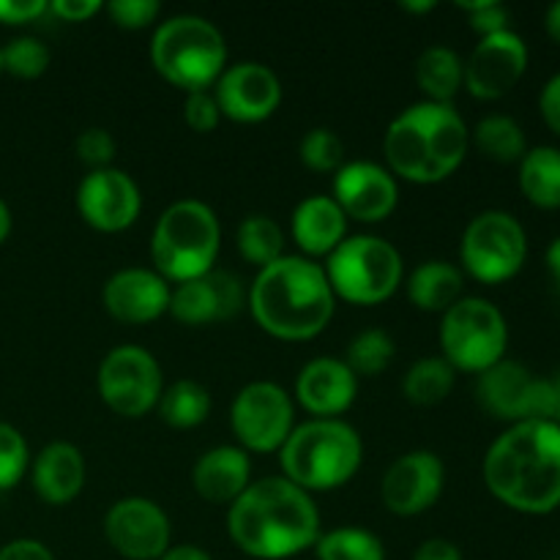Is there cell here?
I'll return each instance as SVG.
<instances>
[{
    "mask_svg": "<svg viewBox=\"0 0 560 560\" xmlns=\"http://www.w3.org/2000/svg\"><path fill=\"white\" fill-rule=\"evenodd\" d=\"M320 512L310 492L284 476L252 481L228 506V536L255 560H290L320 539Z\"/></svg>",
    "mask_w": 560,
    "mask_h": 560,
    "instance_id": "cell-1",
    "label": "cell"
},
{
    "mask_svg": "<svg viewBox=\"0 0 560 560\" xmlns=\"http://www.w3.org/2000/svg\"><path fill=\"white\" fill-rule=\"evenodd\" d=\"M485 485L498 503L520 514H550L560 506V424L520 421L485 454Z\"/></svg>",
    "mask_w": 560,
    "mask_h": 560,
    "instance_id": "cell-2",
    "label": "cell"
},
{
    "mask_svg": "<svg viewBox=\"0 0 560 560\" xmlns=\"http://www.w3.org/2000/svg\"><path fill=\"white\" fill-rule=\"evenodd\" d=\"M246 306L268 337L310 342L328 328L337 299L320 262L284 255L257 271L246 290Z\"/></svg>",
    "mask_w": 560,
    "mask_h": 560,
    "instance_id": "cell-3",
    "label": "cell"
},
{
    "mask_svg": "<svg viewBox=\"0 0 560 560\" xmlns=\"http://www.w3.org/2000/svg\"><path fill=\"white\" fill-rule=\"evenodd\" d=\"M470 131L454 104L416 102L388 124L383 156L394 178L432 186L463 167Z\"/></svg>",
    "mask_w": 560,
    "mask_h": 560,
    "instance_id": "cell-4",
    "label": "cell"
},
{
    "mask_svg": "<svg viewBox=\"0 0 560 560\" xmlns=\"http://www.w3.org/2000/svg\"><path fill=\"white\" fill-rule=\"evenodd\" d=\"M364 441L342 419H310L295 424L279 448L282 476L304 492H331L348 485L361 468Z\"/></svg>",
    "mask_w": 560,
    "mask_h": 560,
    "instance_id": "cell-5",
    "label": "cell"
},
{
    "mask_svg": "<svg viewBox=\"0 0 560 560\" xmlns=\"http://www.w3.org/2000/svg\"><path fill=\"white\" fill-rule=\"evenodd\" d=\"M222 249L219 217L208 202L178 200L162 211L151 235L153 271L164 282L184 284L213 271Z\"/></svg>",
    "mask_w": 560,
    "mask_h": 560,
    "instance_id": "cell-6",
    "label": "cell"
},
{
    "mask_svg": "<svg viewBox=\"0 0 560 560\" xmlns=\"http://www.w3.org/2000/svg\"><path fill=\"white\" fill-rule=\"evenodd\" d=\"M151 63L164 82L180 91H211L228 69V42L206 16L175 14L153 31Z\"/></svg>",
    "mask_w": 560,
    "mask_h": 560,
    "instance_id": "cell-7",
    "label": "cell"
},
{
    "mask_svg": "<svg viewBox=\"0 0 560 560\" xmlns=\"http://www.w3.org/2000/svg\"><path fill=\"white\" fill-rule=\"evenodd\" d=\"M334 299L353 306H377L392 299L405 279L402 255L381 235H350L323 262Z\"/></svg>",
    "mask_w": 560,
    "mask_h": 560,
    "instance_id": "cell-8",
    "label": "cell"
},
{
    "mask_svg": "<svg viewBox=\"0 0 560 560\" xmlns=\"http://www.w3.org/2000/svg\"><path fill=\"white\" fill-rule=\"evenodd\" d=\"M509 326L503 312L479 295H463L441 317V350L454 372L481 375L506 359Z\"/></svg>",
    "mask_w": 560,
    "mask_h": 560,
    "instance_id": "cell-9",
    "label": "cell"
},
{
    "mask_svg": "<svg viewBox=\"0 0 560 560\" xmlns=\"http://www.w3.org/2000/svg\"><path fill=\"white\" fill-rule=\"evenodd\" d=\"M528 257L525 228L509 211H481L465 228L459 262L481 284H503L517 277Z\"/></svg>",
    "mask_w": 560,
    "mask_h": 560,
    "instance_id": "cell-10",
    "label": "cell"
},
{
    "mask_svg": "<svg viewBox=\"0 0 560 560\" xmlns=\"http://www.w3.org/2000/svg\"><path fill=\"white\" fill-rule=\"evenodd\" d=\"M96 392L115 416L142 419L164 392L162 366L140 345H118L98 364Z\"/></svg>",
    "mask_w": 560,
    "mask_h": 560,
    "instance_id": "cell-11",
    "label": "cell"
},
{
    "mask_svg": "<svg viewBox=\"0 0 560 560\" xmlns=\"http://www.w3.org/2000/svg\"><path fill=\"white\" fill-rule=\"evenodd\" d=\"M476 399L495 419L520 424V421H556V394L550 377H536L520 361H498L476 381Z\"/></svg>",
    "mask_w": 560,
    "mask_h": 560,
    "instance_id": "cell-12",
    "label": "cell"
},
{
    "mask_svg": "<svg viewBox=\"0 0 560 560\" xmlns=\"http://www.w3.org/2000/svg\"><path fill=\"white\" fill-rule=\"evenodd\" d=\"M230 427L246 454H273L295 430L293 397L279 383H246L230 405Z\"/></svg>",
    "mask_w": 560,
    "mask_h": 560,
    "instance_id": "cell-13",
    "label": "cell"
},
{
    "mask_svg": "<svg viewBox=\"0 0 560 560\" xmlns=\"http://www.w3.org/2000/svg\"><path fill=\"white\" fill-rule=\"evenodd\" d=\"M104 539L126 560H159L170 550L173 523L151 498H120L104 514Z\"/></svg>",
    "mask_w": 560,
    "mask_h": 560,
    "instance_id": "cell-14",
    "label": "cell"
},
{
    "mask_svg": "<svg viewBox=\"0 0 560 560\" xmlns=\"http://www.w3.org/2000/svg\"><path fill=\"white\" fill-rule=\"evenodd\" d=\"M77 213L98 233H124L140 219L142 195L129 173L115 167L91 170L77 186Z\"/></svg>",
    "mask_w": 560,
    "mask_h": 560,
    "instance_id": "cell-15",
    "label": "cell"
},
{
    "mask_svg": "<svg viewBox=\"0 0 560 560\" xmlns=\"http://www.w3.org/2000/svg\"><path fill=\"white\" fill-rule=\"evenodd\" d=\"M528 44L514 31L485 36L465 63V91L479 102H498L517 88L528 71Z\"/></svg>",
    "mask_w": 560,
    "mask_h": 560,
    "instance_id": "cell-16",
    "label": "cell"
},
{
    "mask_svg": "<svg viewBox=\"0 0 560 560\" xmlns=\"http://www.w3.org/2000/svg\"><path fill=\"white\" fill-rule=\"evenodd\" d=\"M443 487H446L443 459L419 448L388 465L381 481V501L397 517H419L441 501Z\"/></svg>",
    "mask_w": 560,
    "mask_h": 560,
    "instance_id": "cell-17",
    "label": "cell"
},
{
    "mask_svg": "<svg viewBox=\"0 0 560 560\" xmlns=\"http://www.w3.org/2000/svg\"><path fill=\"white\" fill-rule=\"evenodd\" d=\"M222 118L235 124H262L282 104V82L277 71L257 60L228 66L213 85Z\"/></svg>",
    "mask_w": 560,
    "mask_h": 560,
    "instance_id": "cell-18",
    "label": "cell"
},
{
    "mask_svg": "<svg viewBox=\"0 0 560 560\" xmlns=\"http://www.w3.org/2000/svg\"><path fill=\"white\" fill-rule=\"evenodd\" d=\"M331 200L348 219L377 224L397 211L399 186L388 167L375 162H345L334 173Z\"/></svg>",
    "mask_w": 560,
    "mask_h": 560,
    "instance_id": "cell-19",
    "label": "cell"
},
{
    "mask_svg": "<svg viewBox=\"0 0 560 560\" xmlns=\"http://www.w3.org/2000/svg\"><path fill=\"white\" fill-rule=\"evenodd\" d=\"M246 306V290L238 277L228 271H211L202 279L175 284L170 290V315L184 326H208L230 320Z\"/></svg>",
    "mask_w": 560,
    "mask_h": 560,
    "instance_id": "cell-20",
    "label": "cell"
},
{
    "mask_svg": "<svg viewBox=\"0 0 560 560\" xmlns=\"http://www.w3.org/2000/svg\"><path fill=\"white\" fill-rule=\"evenodd\" d=\"M170 290V282L151 268H120L104 282L102 304L118 323L145 326L167 315Z\"/></svg>",
    "mask_w": 560,
    "mask_h": 560,
    "instance_id": "cell-21",
    "label": "cell"
},
{
    "mask_svg": "<svg viewBox=\"0 0 560 560\" xmlns=\"http://www.w3.org/2000/svg\"><path fill=\"white\" fill-rule=\"evenodd\" d=\"M295 402L312 419H339L359 397V377L342 359H312L295 377Z\"/></svg>",
    "mask_w": 560,
    "mask_h": 560,
    "instance_id": "cell-22",
    "label": "cell"
},
{
    "mask_svg": "<svg viewBox=\"0 0 560 560\" xmlns=\"http://www.w3.org/2000/svg\"><path fill=\"white\" fill-rule=\"evenodd\" d=\"M85 457L74 443L55 441L38 452L31 463L33 492L47 506H69L85 490Z\"/></svg>",
    "mask_w": 560,
    "mask_h": 560,
    "instance_id": "cell-23",
    "label": "cell"
},
{
    "mask_svg": "<svg viewBox=\"0 0 560 560\" xmlns=\"http://www.w3.org/2000/svg\"><path fill=\"white\" fill-rule=\"evenodd\" d=\"M252 485V459L241 446H217L200 454L191 468V487L213 506H230Z\"/></svg>",
    "mask_w": 560,
    "mask_h": 560,
    "instance_id": "cell-24",
    "label": "cell"
},
{
    "mask_svg": "<svg viewBox=\"0 0 560 560\" xmlns=\"http://www.w3.org/2000/svg\"><path fill=\"white\" fill-rule=\"evenodd\" d=\"M290 235L301 249V257L317 262V257H328L348 238V217L331 195H312L295 206Z\"/></svg>",
    "mask_w": 560,
    "mask_h": 560,
    "instance_id": "cell-25",
    "label": "cell"
},
{
    "mask_svg": "<svg viewBox=\"0 0 560 560\" xmlns=\"http://www.w3.org/2000/svg\"><path fill=\"white\" fill-rule=\"evenodd\" d=\"M465 273L448 260H427L410 271L405 290L416 310L443 315L463 299Z\"/></svg>",
    "mask_w": 560,
    "mask_h": 560,
    "instance_id": "cell-26",
    "label": "cell"
},
{
    "mask_svg": "<svg viewBox=\"0 0 560 560\" xmlns=\"http://www.w3.org/2000/svg\"><path fill=\"white\" fill-rule=\"evenodd\" d=\"M416 85L424 102L452 104L465 88V63L452 47L432 44L416 60Z\"/></svg>",
    "mask_w": 560,
    "mask_h": 560,
    "instance_id": "cell-27",
    "label": "cell"
},
{
    "mask_svg": "<svg viewBox=\"0 0 560 560\" xmlns=\"http://www.w3.org/2000/svg\"><path fill=\"white\" fill-rule=\"evenodd\" d=\"M520 191L541 211L560 208V151L552 145L530 148L520 159Z\"/></svg>",
    "mask_w": 560,
    "mask_h": 560,
    "instance_id": "cell-28",
    "label": "cell"
},
{
    "mask_svg": "<svg viewBox=\"0 0 560 560\" xmlns=\"http://www.w3.org/2000/svg\"><path fill=\"white\" fill-rule=\"evenodd\" d=\"M156 408L164 424L173 430H195L211 413V394L202 383L184 377L164 386Z\"/></svg>",
    "mask_w": 560,
    "mask_h": 560,
    "instance_id": "cell-29",
    "label": "cell"
},
{
    "mask_svg": "<svg viewBox=\"0 0 560 560\" xmlns=\"http://www.w3.org/2000/svg\"><path fill=\"white\" fill-rule=\"evenodd\" d=\"M454 381H457V372L443 355H427L405 372L402 394L408 402L419 405V408H432L452 394Z\"/></svg>",
    "mask_w": 560,
    "mask_h": 560,
    "instance_id": "cell-30",
    "label": "cell"
},
{
    "mask_svg": "<svg viewBox=\"0 0 560 560\" xmlns=\"http://www.w3.org/2000/svg\"><path fill=\"white\" fill-rule=\"evenodd\" d=\"M470 140L476 142V148L487 159L501 164H514L528 153L523 126L509 118V115H487V118H481Z\"/></svg>",
    "mask_w": 560,
    "mask_h": 560,
    "instance_id": "cell-31",
    "label": "cell"
},
{
    "mask_svg": "<svg viewBox=\"0 0 560 560\" xmlns=\"http://www.w3.org/2000/svg\"><path fill=\"white\" fill-rule=\"evenodd\" d=\"M235 244H238L241 257H244L249 266H255L257 271L271 262H277L279 257H284V233L271 217L266 213H252L244 222L238 224V233H235Z\"/></svg>",
    "mask_w": 560,
    "mask_h": 560,
    "instance_id": "cell-32",
    "label": "cell"
},
{
    "mask_svg": "<svg viewBox=\"0 0 560 560\" xmlns=\"http://www.w3.org/2000/svg\"><path fill=\"white\" fill-rule=\"evenodd\" d=\"M312 550L317 560H386L383 541L372 530L355 525L326 530Z\"/></svg>",
    "mask_w": 560,
    "mask_h": 560,
    "instance_id": "cell-33",
    "label": "cell"
},
{
    "mask_svg": "<svg viewBox=\"0 0 560 560\" xmlns=\"http://www.w3.org/2000/svg\"><path fill=\"white\" fill-rule=\"evenodd\" d=\"M394 353H397V345L383 328H364L348 345L342 361L353 370L355 377H377L392 364Z\"/></svg>",
    "mask_w": 560,
    "mask_h": 560,
    "instance_id": "cell-34",
    "label": "cell"
},
{
    "mask_svg": "<svg viewBox=\"0 0 560 560\" xmlns=\"http://www.w3.org/2000/svg\"><path fill=\"white\" fill-rule=\"evenodd\" d=\"M49 47L36 36H16L5 47H0V63L5 74L16 80H36L49 69Z\"/></svg>",
    "mask_w": 560,
    "mask_h": 560,
    "instance_id": "cell-35",
    "label": "cell"
},
{
    "mask_svg": "<svg viewBox=\"0 0 560 560\" xmlns=\"http://www.w3.org/2000/svg\"><path fill=\"white\" fill-rule=\"evenodd\" d=\"M299 159L312 173H337L345 164V145L331 129H310L299 142Z\"/></svg>",
    "mask_w": 560,
    "mask_h": 560,
    "instance_id": "cell-36",
    "label": "cell"
},
{
    "mask_svg": "<svg viewBox=\"0 0 560 560\" xmlns=\"http://www.w3.org/2000/svg\"><path fill=\"white\" fill-rule=\"evenodd\" d=\"M31 468V448L16 427L0 421V492H9L25 479Z\"/></svg>",
    "mask_w": 560,
    "mask_h": 560,
    "instance_id": "cell-37",
    "label": "cell"
},
{
    "mask_svg": "<svg viewBox=\"0 0 560 560\" xmlns=\"http://www.w3.org/2000/svg\"><path fill=\"white\" fill-rule=\"evenodd\" d=\"M77 159L82 164H88L91 170H104L113 164L115 153H118V145H115V137L109 135L102 126H91V129L82 131L74 142Z\"/></svg>",
    "mask_w": 560,
    "mask_h": 560,
    "instance_id": "cell-38",
    "label": "cell"
},
{
    "mask_svg": "<svg viewBox=\"0 0 560 560\" xmlns=\"http://www.w3.org/2000/svg\"><path fill=\"white\" fill-rule=\"evenodd\" d=\"M104 11L124 31H142L159 20L162 3L159 0H113V3L104 5Z\"/></svg>",
    "mask_w": 560,
    "mask_h": 560,
    "instance_id": "cell-39",
    "label": "cell"
},
{
    "mask_svg": "<svg viewBox=\"0 0 560 560\" xmlns=\"http://www.w3.org/2000/svg\"><path fill=\"white\" fill-rule=\"evenodd\" d=\"M459 9L468 14V25L474 27L476 33H481V38L492 36V33H501V31H512L509 22H512V14L503 3L498 0H465L459 3Z\"/></svg>",
    "mask_w": 560,
    "mask_h": 560,
    "instance_id": "cell-40",
    "label": "cell"
},
{
    "mask_svg": "<svg viewBox=\"0 0 560 560\" xmlns=\"http://www.w3.org/2000/svg\"><path fill=\"white\" fill-rule=\"evenodd\" d=\"M184 124L197 135H211L219 124H222V113L213 98L211 91L186 93L184 102Z\"/></svg>",
    "mask_w": 560,
    "mask_h": 560,
    "instance_id": "cell-41",
    "label": "cell"
},
{
    "mask_svg": "<svg viewBox=\"0 0 560 560\" xmlns=\"http://www.w3.org/2000/svg\"><path fill=\"white\" fill-rule=\"evenodd\" d=\"M47 11V0H0V25H27Z\"/></svg>",
    "mask_w": 560,
    "mask_h": 560,
    "instance_id": "cell-42",
    "label": "cell"
},
{
    "mask_svg": "<svg viewBox=\"0 0 560 560\" xmlns=\"http://www.w3.org/2000/svg\"><path fill=\"white\" fill-rule=\"evenodd\" d=\"M49 11L63 22H88L98 11H104V3L98 0H52Z\"/></svg>",
    "mask_w": 560,
    "mask_h": 560,
    "instance_id": "cell-43",
    "label": "cell"
},
{
    "mask_svg": "<svg viewBox=\"0 0 560 560\" xmlns=\"http://www.w3.org/2000/svg\"><path fill=\"white\" fill-rule=\"evenodd\" d=\"M0 560H55L52 550L38 539H14L0 547Z\"/></svg>",
    "mask_w": 560,
    "mask_h": 560,
    "instance_id": "cell-44",
    "label": "cell"
},
{
    "mask_svg": "<svg viewBox=\"0 0 560 560\" xmlns=\"http://www.w3.org/2000/svg\"><path fill=\"white\" fill-rule=\"evenodd\" d=\"M539 113L545 118V124L560 137V74L547 80V85L541 88Z\"/></svg>",
    "mask_w": 560,
    "mask_h": 560,
    "instance_id": "cell-45",
    "label": "cell"
},
{
    "mask_svg": "<svg viewBox=\"0 0 560 560\" xmlns=\"http://www.w3.org/2000/svg\"><path fill=\"white\" fill-rule=\"evenodd\" d=\"M410 560H465L459 547L448 539H427L416 547Z\"/></svg>",
    "mask_w": 560,
    "mask_h": 560,
    "instance_id": "cell-46",
    "label": "cell"
},
{
    "mask_svg": "<svg viewBox=\"0 0 560 560\" xmlns=\"http://www.w3.org/2000/svg\"><path fill=\"white\" fill-rule=\"evenodd\" d=\"M159 560H213L211 552L202 550L197 545H170V550L164 552Z\"/></svg>",
    "mask_w": 560,
    "mask_h": 560,
    "instance_id": "cell-47",
    "label": "cell"
},
{
    "mask_svg": "<svg viewBox=\"0 0 560 560\" xmlns=\"http://www.w3.org/2000/svg\"><path fill=\"white\" fill-rule=\"evenodd\" d=\"M545 31L552 42L560 44V3H552L545 14Z\"/></svg>",
    "mask_w": 560,
    "mask_h": 560,
    "instance_id": "cell-48",
    "label": "cell"
},
{
    "mask_svg": "<svg viewBox=\"0 0 560 560\" xmlns=\"http://www.w3.org/2000/svg\"><path fill=\"white\" fill-rule=\"evenodd\" d=\"M547 268H550L552 279H556V288L560 293V235L547 246Z\"/></svg>",
    "mask_w": 560,
    "mask_h": 560,
    "instance_id": "cell-49",
    "label": "cell"
},
{
    "mask_svg": "<svg viewBox=\"0 0 560 560\" xmlns=\"http://www.w3.org/2000/svg\"><path fill=\"white\" fill-rule=\"evenodd\" d=\"M11 228H14V219H11V208L5 206V200L0 197V246L9 241L11 235Z\"/></svg>",
    "mask_w": 560,
    "mask_h": 560,
    "instance_id": "cell-50",
    "label": "cell"
},
{
    "mask_svg": "<svg viewBox=\"0 0 560 560\" xmlns=\"http://www.w3.org/2000/svg\"><path fill=\"white\" fill-rule=\"evenodd\" d=\"M399 9L408 11V14H427V11H435V0H421V3H413V0H402Z\"/></svg>",
    "mask_w": 560,
    "mask_h": 560,
    "instance_id": "cell-51",
    "label": "cell"
},
{
    "mask_svg": "<svg viewBox=\"0 0 560 560\" xmlns=\"http://www.w3.org/2000/svg\"><path fill=\"white\" fill-rule=\"evenodd\" d=\"M552 394H556V424H560V372L556 377H550Z\"/></svg>",
    "mask_w": 560,
    "mask_h": 560,
    "instance_id": "cell-52",
    "label": "cell"
},
{
    "mask_svg": "<svg viewBox=\"0 0 560 560\" xmlns=\"http://www.w3.org/2000/svg\"><path fill=\"white\" fill-rule=\"evenodd\" d=\"M0 74H3V63H0Z\"/></svg>",
    "mask_w": 560,
    "mask_h": 560,
    "instance_id": "cell-53",
    "label": "cell"
}]
</instances>
